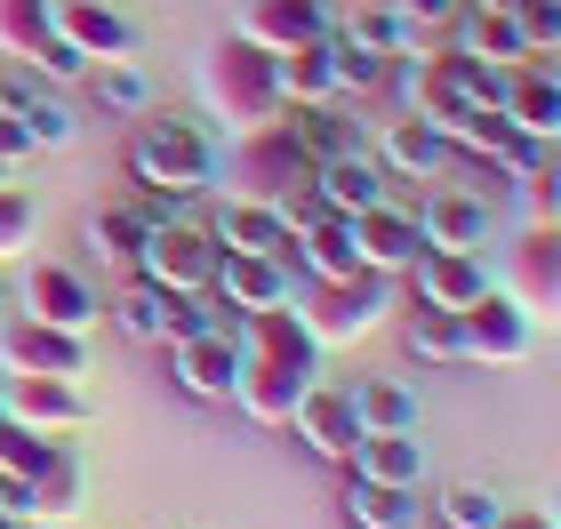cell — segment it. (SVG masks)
Returning a JSON list of instances; mask_svg holds the SVG:
<instances>
[{
  "instance_id": "cell-1",
  "label": "cell",
  "mask_w": 561,
  "mask_h": 529,
  "mask_svg": "<svg viewBox=\"0 0 561 529\" xmlns=\"http://www.w3.org/2000/svg\"><path fill=\"white\" fill-rule=\"evenodd\" d=\"M193 96H201V113H209L225 137L280 120V72H273V57H265V48L249 41V33H225V41L201 48V65H193Z\"/></svg>"
},
{
  "instance_id": "cell-2",
  "label": "cell",
  "mask_w": 561,
  "mask_h": 529,
  "mask_svg": "<svg viewBox=\"0 0 561 529\" xmlns=\"http://www.w3.org/2000/svg\"><path fill=\"white\" fill-rule=\"evenodd\" d=\"M313 176H321V161L297 145L289 120L241 129V137H225V153H217V193L225 200H265V209H280V200L313 193Z\"/></svg>"
},
{
  "instance_id": "cell-3",
  "label": "cell",
  "mask_w": 561,
  "mask_h": 529,
  "mask_svg": "<svg viewBox=\"0 0 561 529\" xmlns=\"http://www.w3.org/2000/svg\"><path fill=\"white\" fill-rule=\"evenodd\" d=\"M393 96L417 120H433L442 137H457L473 113L497 105V72L481 57H466V48H433V57H401L393 65Z\"/></svg>"
},
{
  "instance_id": "cell-4",
  "label": "cell",
  "mask_w": 561,
  "mask_h": 529,
  "mask_svg": "<svg viewBox=\"0 0 561 529\" xmlns=\"http://www.w3.org/2000/svg\"><path fill=\"white\" fill-rule=\"evenodd\" d=\"M297 321L313 330V345L321 353H337V345H362V337H377L386 330V313H393V281L386 273H337V281H297Z\"/></svg>"
},
{
  "instance_id": "cell-5",
  "label": "cell",
  "mask_w": 561,
  "mask_h": 529,
  "mask_svg": "<svg viewBox=\"0 0 561 529\" xmlns=\"http://www.w3.org/2000/svg\"><path fill=\"white\" fill-rule=\"evenodd\" d=\"M129 176L137 185H161V193H209L217 185V145L201 120H169V113H145L137 137H129Z\"/></svg>"
},
{
  "instance_id": "cell-6",
  "label": "cell",
  "mask_w": 561,
  "mask_h": 529,
  "mask_svg": "<svg viewBox=\"0 0 561 529\" xmlns=\"http://www.w3.org/2000/svg\"><path fill=\"white\" fill-rule=\"evenodd\" d=\"M217 233L209 225H193V217H176V225H152L145 233V257H137V273L145 281H161V289H176V297H209V281H217Z\"/></svg>"
},
{
  "instance_id": "cell-7",
  "label": "cell",
  "mask_w": 561,
  "mask_h": 529,
  "mask_svg": "<svg viewBox=\"0 0 561 529\" xmlns=\"http://www.w3.org/2000/svg\"><path fill=\"white\" fill-rule=\"evenodd\" d=\"M529 321L561 330V225H522V241L505 249V281H497Z\"/></svg>"
},
{
  "instance_id": "cell-8",
  "label": "cell",
  "mask_w": 561,
  "mask_h": 529,
  "mask_svg": "<svg viewBox=\"0 0 561 529\" xmlns=\"http://www.w3.org/2000/svg\"><path fill=\"white\" fill-rule=\"evenodd\" d=\"M0 377H89V337L48 330L33 313H0Z\"/></svg>"
},
{
  "instance_id": "cell-9",
  "label": "cell",
  "mask_w": 561,
  "mask_h": 529,
  "mask_svg": "<svg viewBox=\"0 0 561 529\" xmlns=\"http://www.w3.org/2000/svg\"><path fill=\"white\" fill-rule=\"evenodd\" d=\"M457 330H466V361H481V369H514V361H529V337H538V321H529L514 297L490 281L466 313H457Z\"/></svg>"
},
{
  "instance_id": "cell-10",
  "label": "cell",
  "mask_w": 561,
  "mask_h": 529,
  "mask_svg": "<svg viewBox=\"0 0 561 529\" xmlns=\"http://www.w3.org/2000/svg\"><path fill=\"white\" fill-rule=\"evenodd\" d=\"M0 410L16 425H33L41 441H72L89 425V393H81V377H9Z\"/></svg>"
},
{
  "instance_id": "cell-11",
  "label": "cell",
  "mask_w": 561,
  "mask_h": 529,
  "mask_svg": "<svg viewBox=\"0 0 561 529\" xmlns=\"http://www.w3.org/2000/svg\"><path fill=\"white\" fill-rule=\"evenodd\" d=\"M497 113L514 120V129L561 145V65L553 57H522L497 72Z\"/></svg>"
},
{
  "instance_id": "cell-12",
  "label": "cell",
  "mask_w": 561,
  "mask_h": 529,
  "mask_svg": "<svg viewBox=\"0 0 561 529\" xmlns=\"http://www.w3.org/2000/svg\"><path fill=\"white\" fill-rule=\"evenodd\" d=\"M0 105L24 120L33 153H65V145L81 137V120H72V105L57 96V81H41L33 65H9V72H0Z\"/></svg>"
},
{
  "instance_id": "cell-13",
  "label": "cell",
  "mask_w": 561,
  "mask_h": 529,
  "mask_svg": "<svg viewBox=\"0 0 561 529\" xmlns=\"http://www.w3.org/2000/svg\"><path fill=\"white\" fill-rule=\"evenodd\" d=\"M209 297H217L233 321H241V313H265V306H289V297H297V265H289V257H241V249H225Z\"/></svg>"
},
{
  "instance_id": "cell-14",
  "label": "cell",
  "mask_w": 561,
  "mask_h": 529,
  "mask_svg": "<svg viewBox=\"0 0 561 529\" xmlns=\"http://www.w3.org/2000/svg\"><path fill=\"white\" fill-rule=\"evenodd\" d=\"M321 377L313 369H289V361H265V353H241V377H233V410L249 425H289L297 401L313 393Z\"/></svg>"
},
{
  "instance_id": "cell-15",
  "label": "cell",
  "mask_w": 561,
  "mask_h": 529,
  "mask_svg": "<svg viewBox=\"0 0 561 529\" xmlns=\"http://www.w3.org/2000/svg\"><path fill=\"white\" fill-rule=\"evenodd\" d=\"M353 241H362V265L386 273V281H410V265L425 257V225L401 200H377V209L353 217Z\"/></svg>"
},
{
  "instance_id": "cell-16",
  "label": "cell",
  "mask_w": 561,
  "mask_h": 529,
  "mask_svg": "<svg viewBox=\"0 0 561 529\" xmlns=\"http://www.w3.org/2000/svg\"><path fill=\"white\" fill-rule=\"evenodd\" d=\"M169 369L176 386L193 401H233V377H241V330L233 321H217V330H201L185 345H169Z\"/></svg>"
},
{
  "instance_id": "cell-17",
  "label": "cell",
  "mask_w": 561,
  "mask_h": 529,
  "mask_svg": "<svg viewBox=\"0 0 561 529\" xmlns=\"http://www.w3.org/2000/svg\"><path fill=\"white\" fill-rule=\"evenodd\" d=\"M297 441L313 449L329 465H353V449H362V410H353V386H313L297 401Z\"/></svg>"
},
{
  "instance_id": "cell-18",
  "label": "cell",
  "mask_w": 561,
  "mask_h": 529,
  "mask_svg": "<svg viewBox=\"0 0 561 529\" xmlns=\"http://www.w3.org/2000/svg\"><path fill=\"white\" fill-rule=\"evenodd\" d=\"M449 161H457V145L433 129V120H417V113L386 120V137H377V169H386L393 185H401V176H410V185H442Z\"/></svg>"
},
{
  "instance_id": "cell-19",
  "label": "cell",
  "mask_w": 561,
  "mask_h": 529,
  "mask_svg": "<svg viewBox=\"0 0 561 529\" xmlns=\"http://www.w3.org/2000/svg\"><path fill=\"white\" fill-rule=\"evenodd\" d=\"M329 24H337V16H329V0H241V24H233V33H249L265 57H280V48L321 41Z\"/></svg>"
},
{
  "instance_id": "cell-20",
  "label": "cell",
  "mask_w": 561,
  "mask_h": 529,
  "mask_svg": "<svg viewBox=\"0 0 561 529\" xmlns=\"http://www.w3.org/2000/svg\"><path fill=\"white\" fill-rule=\"evenodd\" d=\"M481 289H490V273H481V249H425V257L410 265V297H417V306L466 313Z\"/></svg>"
},
{
  "instance_id": "cell-21",
  "label": "cell",
  "mask_w": 561,
  "mask_h": 529,
  "mask_svg": "<svg viewBox=\"0 0 561 529\" xmlns=\"http://www.w3.org/2000/svg\"><path fill=\"white\" fill-rule=\"evenodd\" d=\"M81 497H89L81 449L57 441V449H48V465L24 482V529H57V521H72V514H81Z\"/></svg>"
},
{
  "instance_id": "cell-22",
  "label": "cell",
  "mask_w": 561,
  "mask_h": 529,
  "mask_svg": "<svg viewBox=\"0 0 561 529\" xmlns=\"http://www.w3.org/2000/svg\"><path fill=\"white\" fill-rule=\"evenodd\" d=\"M16 313L48 321V330H81V337H89V321H96V289H89L72 265H33V273H24V306H16Z\"/></svg>"
},
{
  "instance_id": "cell-23",
  "label": "cell",
  "mask_w": 561,
  "mask_h": 529,
  "mask_svg": "<svg viewBox=\"0 0 561 529\" xmlns=\"http://www.w3.org/2000/svg\"><path fill=\"white\" fill-rule=\"evenodd\" d=\"M417 225H425V249H481L490 241V200L442 176V185L417 200Z\"/></svg>"
},
{
  "instance_id": "cell-24",
  "label": "cell",
  "mask_w": 561,
  "mask_h": 529,
  "mask_svg": "<svg viewBox=\"0 0 561 529\" xmlns=\"http://www.w3.org/2000/svg\"><path fill=\"white\" fill-rule=\"evenodd\" d=\"M57 33L81 48L89 65H105V57H137V24L105 9V0H57Z\"/></svg>"
},
{
  "instance_id": "cell-25",
  "label": "cell",
  "mask_w": 561,
  "mask_h": 529,
  "mask_svg": "<svg viewBox=\"0 0 561 529\" xmlns=\"http://www.w3.org/2000/svg\"><path fill=\"white\" fill-rule=\"evenodd\" d=\"M289 265L297 281H337V273H362V241H353V217H313L305 233L289 241Z\"/></svg>"
},
{
  "instance_id": "cell-26",
  "label": "cell",
  "mask_w": 561,
  "mask_h": 529,
  "mask_svg": "<svg viewBox=\"0 0 561 529\" xmlns=\"http://www.w3.org/2000/svg\"><path fill=\"white\" fill-rule=\"evenodd\" d=\"M241 353H265V361H289V369H313V377H321V345H313V330L297 321V306L241 313Z\"/></svg>"
},
{
  "instance_id": "cell-27",
  "label": "cell",
  "mask_w": 561,
  "mask_h": 529,
  "mask_svg": "<svg viewBox=\"0 0 561 529\" xmlns=\"http://www.w3.org/2000/svg\"><path fill=\"white\" fill-rule=\"evenodd\" d=\"M273 72H280V105H337V41H305V48H280L273 57Z\"/></svg>"
},
{
  "instance_id": "cell-28",
  "label": "cell",
  "mask_w": 561,
  "mask_h": 529,
  "mask_svg": "<svg viewBox=\"0 0 561 529\" xmlns=\"http://www.w3.org/2000/svg\"><path fill=\"white\" fill-rule=\"evenodd\" d=\"M313 185H321V200H329L337 217H362V209H377V200H393V176L377 169V153H369V145H362V153L321 161V176H313Z\"/></svg>"
},
{
  "instance_id": "cell-29",
  "label": "cell",
  "mask_w": 561,
  "mask_h": 529,
  "mask_svg": "<svg viewBox=\"0 0 561 529\" xmlns=\"http://www.w3.org/2000/svg\"><path fill=\"white\" fill-rule=\"evenodd\" d=\"M209 233H217V249H241V257H289V225L265 200H225L209 217Z\"/></svg>"
},
{
  "instance_id": "cell-30",
  "label": "cell",
  "mask_w": 561,
  "mask_h": 529,
  "mask_svg": "<svg viewBox=\"0 0 561 529\" xmlns=\"http://www.w3.org/2000/svg\"><path fill=\"white\" fill-rule=\"evenodd\" d=\"M345 473H362V482H393V490H417V482H425V441H417V425H410V434H362V449H353Z\"/></svg>"
},
{
  "instance_id": "cell-31",
  "label": "cell",
  "mask_w": 561,
  "mask_h": 529,
  "mask_svg": "<svg viewBox=\"0 0 561 529\" xmlns=\"http://www.w3.org/2000/svg\"><path fill=\"white\" fill-rule=\"evenodd\" d=\"M345 521L353 529H417V490H393V482H362V473H345Z\"/></svg>"
},
{
  "instance_id": "cell-32",
  "label": "cell",
  "mask_w": 561,
  "mask_h": 529,
  "mask_svg": "<svg viewBox=\"0 0 561 529\" xmlns=\"http://www.w3.org/2000/svg\"><path fill=\"white\" fill-rule=\"evenodd\" d=\"M401 345H410V361H425V369L466 361V330H457V313L417 306V297H410V313H401Z\"/></svg>"
},
{
  "instance_id": "cell-33",
  "label": "cell",
  "mask_w": 561,
  "mask_h": 529,
  "mask_svg": "<svg viewBox=\"0 0 561 529\" xmlns=\"http://www.w3.org/2000/svg\"><path fill=\"white\" fill-rule=\"evenodd\" d=\"M48 41H57V0H0V57L9 65H33Z\"/></svg>"
},
{
  "instance_id": "cell-34",
  "label": "cell",
  "mask_w": 561,
  "mask_h": 529,
  "mask_svg": "<svg viewBox=\"0 0 561 529\" xmlns=\"http://www.w3.org/2000/svg\"><path fill=\"white\" fill-rule=\"evenodd\" d=\"M280 120L297 129V145L313 161H337V153H362V129L337 113V105H280Z\"/></svg>"
},
{
  "instance_id": "cell-35",
  "label": "cell",
  "mask_w": 561,
  "mask_h": 529,
  "mask_svg": "<svg viewBox=\"0 0 561 529\" xmlns=\"http://www.w3.org/2000/svg\"><path fill=\"white\" fill-rule=\"evenodd\" d=\"M145 233H152V225L129 209V200H113V209H96V217H89V249H96L105 265H121V273H137V257H145Z\"/></svg>"
},
{
  "instance_id": "cell-36",
  "label": "cell",
  "mask_w": 561,
  "mask_h": 529,
  "mask_svg": "<svg viewBox=\"0 0 561 529\" xmlns=\"http://www.w3.org/2000/svg\"><path fill=\"white\" fill-rule=\"evenodd\" d=\"M353 410H362V434H410L417 393L401 386V377H369V386H353Z\"/></svg>"
},
{
  "instance_id": "cell-37",
  "label": "cell",
  "mask_w": 561,
  "mask_h": 529,
  "mask_svg": "<svg viewBox=\"0 0 561 529\" xmlns=\"http://www.w3.org/2000/svg\"><path fill=\"white\" fill-rule=\"evenodd\" d=\"M89 96L105 113H152V81H145V65L137 57H105V65H89Z\"/></svg>"
},
{
  "instance_id": "cell-38",
  "label": "cell",
  "mask_w": 561,
  "mask_h": 529,
  "mask_svg": "<svg viewBox=\"0 0 561 529\" xmlns=\"http://www.w3.org/2000/svg\"><path fill=\"white\" fill-rule=\"evenodd\" d=\"M514 193H522V225H561V153L553 145L529 169H514Z\"/></svg>"
},
{
  "instance_id": "cell-39",
  "label": "cell",
  "mask_w": 561,
  "mask_h": 529,
  "mask_svg": "<svg viewBox=\"0 0 561 529\" xmlns=\"http://www.w3.org/2000/svg\"><path fill=\"white\" fill-rule=\"evenodd\" d=\"M329 41H337V33H329ZM393 65H401V57H386V48L337 41V89H345V96H377V89H393Z\"/></svg>"
},
{
  "instance_id": "cell-40",
  "label": "cell",
  "mask_w": 561,
  "mask_h": 529,
  "mask_svg": "<svg viewBox=\"0 0 561 529\" xmlns=\"http://www.w3.org/2000/svg\"><path fill=\"white\" fill-rule=\"evenodd\" d=\"M369 9H393L401 24H410V48H417V57L449 48V16H457V0H369Z\"/></svg>"
},
{
  "instance_id": "cell-41",
  "label": "cell",
  "mask_w": 561,
  "mask_h": 529,
  "mask_svg": "<svg viewBox=\"0 0 561 529\" xmlns=\"http://www.w3.org/2000/svg\"><path fill=\"white\" fill-rule=\"evenodd\" d=\"M48 449L57 441H41L33 425H16L9 410H0V473H9V482H33V473L48 465Z\"/></svg>"
},
{
  "instance_id": "cell-42",
  "label": "cell",
  "mask_w": 561,
  "mask_h": 529,
  "mask_svg": "<svg viewBox=\"0 0 561 529\" xmlns=\"http://www.w3.org/2000/svg\"><path fill=\"white\" fill-rule=\"evenodd\" d=\"M33 233H41L33 193H24V185H0V265H16L24 249H33Z\"/></svg>"
},
{
  "instance_id": "cell-43",
  "label": "cell",
  "mask_w": 561,
  "mask_h": 529,
  "mask_svg": "<svg viewBox=\"0 0 561 529\" xmlns=\"http://www.w3.org/2000/svg\"><path fill=\"white\" fill-rule=\"evenodd\" d=\"M442 529H490L497 514H505V497L497 490H481V482H457V490H442Z\"/></svg>"
},
{
  "instance_id": "cell-44",
  "label": "cell",
  "mask_w": 561,
  "mask_h": 529,
  "mask_svg": "<svg viewBox=\"0 0 561 529\" xmlns=\"http://www.w3.org/2000/svg\"><path fill=\"white\" fill-rule=\"evenodd\" d=\"M505 9H514L529 57H553V48H561V0H505Z\"/></svg>"
},
{
  "instance_id": "cell-45",
  "label": "cell",
  "mask_w": 561,
  "mask_h": 529,
  "mask_svg": "<svg viewBox=\"0 0 561 529\" xmlns=\"http://www.w3.org/2000/svg\"><path fill=\"white\" fill-rule=\"evenodd\" d=\"M129 209H137L145 225H176V217H185V193H161V185H137V200H129Z\"/></svg>"
},
{
  "instance_id": "cell-46",
  "label": "cell",
  "mask_w": 561,
  "mask_h": 529,
  "mask_svg": "<svg viewBox=\"0 0 561 529\" xmlns=\"http://www.w3.org/2000/svg\"><path fill=\"white\" fill-rule=\"evenodd\" d=\"M24 153H33V137H24V120H16L9 105H0V161H9V169H16Z\"/></svg>"
},
{
  "instance_id": "cell-47",
  "label": "cell",
  "mask_w": 561,
  "mask_h": 529,
  "mask_svg": "<svg viewBox=\"0 0 561 529\" xmlns=\"http://www.w3.org/2000/svg\"><path fill=\"white\" fill-rule=\"evenodd\" d=\"M490 529H553V514H529V506H505Z\"/></svg>"
},
{
  "instance_id": "cell-48",
  "label": "cell",
  "mask_w": 561,
  "mask_h": 529,
  "mask_svg": "<svg viewBox=\"0 0 561 529\" xmlns=\"http://www.w3.org/2000/svg\"><path fill=\"white\" fill-rule=\"evenodd\" d=\"M0 185H9V161H0Z\"/></svg>"
},
{
  "instance_id": "cell-49",
  "label": "cell",
  "mask_w": 561,
  "mask_h": 529,
  "mask_svg": "<svg viewBox=\"0 0 561 529\" xmlns=\"http://www.w3.org/2000/svg\"><path fill=\"white\" fill-rule=\"evenodd\" d=\"M57 529H81V521H57Z\"/></svg>"
},
{
  "instance_id": "cell-50",
  "label": "cell",
  "mask_w": 561,
  "mask_h": 529,
  "mask_svg": "<svg viewBox=\"0 0 561 529\" xmlns=\"http://www.w3.org/2000/svg\"><path fill=\"white\" fill-rule=\"evenodd\" d=\"M553 529H561V506H553Z\"/></svg>"
},
{
  "instance_id": "cell-51",
  "label": "cell",
  "mask_w": 561,
  "mask_h": 529,
  "mask_svg": "<svg viewBox=\"0 0 561 529\" xmlns=\"http://www.w3.org/2000/svg\"><path fill=\"white\" fill-rule=\"evenodd\" d=\"M0 313H9V297H0Z\"/></svg>"
},
{
  "instance_id": "cell-52",
  "label": "cell",
  "mask_w": 561,
  "mask_h": 529,
  "mask_svg": "<svg viewBox=\"0 0 561 529\" xmlns=\"http://www.w3.org/2000/svg\"><path fill=\"white\" fill-rule=\"evenodd\" d=\"M553 65H561V48H553Z\"/></svg>"
},
{
  "instance_id": "cell-53",
  "label": "cell",
  "mask_w": 561,
  "mask_h": 529,
  "mask_svg": "<svg viewBox=\"0 0 561 529\" xmlns=\"http://www.w3.org/2000/svg\"><path fill=\"white\" fill-rule=\"evenodd\" d=\"M329 9H337V0H329Z\"/></svg>"
}]
</instances>
